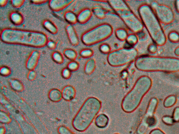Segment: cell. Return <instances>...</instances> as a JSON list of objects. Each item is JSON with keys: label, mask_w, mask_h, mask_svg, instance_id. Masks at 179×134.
Masks as SVG:
<instances>
[{"label": "cell", "mask_w": 179, "mask_h": 134, "mask_svg": "<svg viewBox=\"0 0 179 134\" xmlns=\"http://www.w3.org/2000/svg\"><path fill=\"white\" fill-rule=\"evenodd\" d=\"M1 38L5 44L35 48L44 47L48 41L47 35L43 32L12 28L3 29L1 32Z\"/></svg>", "instance_id": "cell-1"}, {"label": "cell", "mask_w": 179, "mask_h": 134, "mask_svg": "<svg viewBox=\"0 0 179 134\" xmlns=\"http://www.w3.org/2000/svg\"><path fill=\"white\" fill-rule=\"evenodd\" d=\"M135 64L138 70L145 71H179V59L175 58L142 56L137 59Z\"/></svg>", "instance_id": "cell-2"}, {"label": "cell", "mask_w": 179, "mask_h": 134, "mask_svg": "<svg viewBox=\"0 0 179 134\" xmlns=\"http://www.w3.org/2000/svg\"><path fill=\"white\" fill-rule=\"evenodd\" d=\"M139 12L143 24L154 42L158 46L164 44L166 42V35L152 9L147 5L143 4L139 8Z\"/></svg>", "instance_id": "cell-3"}, {"label": "cell", "mask_w": 179, "mask_h": 134, "mask_svg": "<svg viewBox=\"0 0 179 134\" xmlns=\"http://www.w3.org/2000/svg\"><path fill=\"white\" fill-rule=\"evenodd\" d=\"M150 83V80L147 77H142L138 79L132 90L123 100L121 106L124 111L131 112L136 109L146 93L147 89H143V87Z\"/></svg>", "instance_id": "cell-4"}, {"label": "cell", "mask_w": 179, "mask_h": 134, "mask_svg": "<svg viewBox=\"0 0 179 134\" xmlns=\"http://www.w3.org/2000/svg\"><path fill=\"white\" fill-rule=\"evenodd\" d=\"M101 106V102L97 98H88L85 102L78 116V117L80 118L78 122L80 124L75 129L79 131H83L87 129L99 111Z\"/></svg>", "instance_id": "cell-5"}, {"label": "cell", "mask_w": 179, "mask_h": 134, "mask_svg": "<svg viewBox=\"0 0 179 134\" xmlns=\"http://www.w3.org/2000/svg\"><path fill=\"white\" fill-rule=\"evenodd\" d=\"M109 3L127 27L135 33H139L143 28L141 21L134 14L127 4L122 1H109Z\"/></svg>", "instance_id": "cell-6"}, {"label": "cell", "mask_w": 179, "mask_h": 134, "mask_svg": "<svg viewBox=\"0 0 179 134\" xmlns=\"http://www.w3.org/2000/svg\"><path fill=\"white\" fill-rule=\"evenodd\" d=\"M112 28L106 24H99L83 34L82 40L84 44L91 45L104 40L112 33Z\"/></svg>", "instance_id": "cell-7"}, {"label": "cell", "mask_w": 179, "mask_h": 134, "mask_svg": "<svg viewBox=\"0 0 179 134\" xmlns=\"http://www.w3.org/2000/svg\"><path fill=\"white\" fill-rule=\"evenodd\" d=\"M138 52L133 48H125L114 51L109 54L107 60L110 65L114 67L125 65L135 59Z\"/></svg>", "instance_id": "cell-8"}, {"label": "cell", "mask_w": 179, "mask_h": 134, "mask_svg": "<svg viewBox=\"0 0 179 134\" xmlns=\"http://www.w3.org/2000/svg\"><path fill=\"white\" fill-rule=\"evenodd\" d=\"M152 7L157 19L162 23L168 24L172 22L174 19V13L167 6L153 3Z\"/></svg>", "instance_id": "cell-9"}, {"label": "cell", "mask_w": 179, "mask_h": 134, "mask_svg": "<svg viewBox=\"0 0 179 134\" xmlns=\"http://www.w3.org/2000/svg\"><path fill=\"white\" fill-rule=\"evenodd\" d=\"M73 1L71 0H51L49 1V5L53 11L58 12L66 9Z\"/></svg>", "instance_id": "cell-10"}, {"label": "cell", "mask_w": 179, "mask_h": 134, "mask_svg": "<svg viewBox=\"0 0 179 134\" xmlns=\"http://www.w3.org/2000/svg\"><path fill=\"white\" fill-rule=\"evenodd\" d=\"M40 56L39 51L36 50L33 51L28 58L26 62V67L29 70H33L37 65Z\"/></svg>", "instance_id": "cell-11"}, {"label": "cell", "mask_w": 179, "mask_h": 134, "mask_svg": "<svg viewBox=\"0 0 179 134\" xmlns=\"http://www.w3.org/2000/svg\"><path fill=\"white\" fill-rule=\"evenodd\" d=\"M66 30L71 44L73 46L78 45L79 41L78 35L73 26L72 24H68L66 27Z\"/></svg>", "instance_id": "cell-12"}, {"label": "cell", "mask_w": 179, "mask_h": 134, "mask_svg": "<svg viewBox=\"0 0 179 134\" xmlns=\"http://www.w3.org/2000/svg\"><path fill=\"white\" fill-rule=\"evenodd\" d=\"M92 12L90 10L88 9H84L79 13L77 17L78 20L82 24L86 23L90 18Z\"/></svg>", "instance_id": "cell-13"}, {"label": "cell", "mask_w": 179, "mask_h": 134, "mask_svg": "<svg viewBox=\"0 0 179 134\" xmlns=\"http://www.w3.org/2000/svg\"><path fill=\"white\" fill-rule=\"evenodd\" d=\"M10 18L11 22L17 26L21 25L24 21L22 15L16 11L11 12L10 15Z\"/></svg>", "instance_id": "cell-14"}, {"label": "cell", "mask_w": 179, "mask_h": 134, "mask_svg": "<svg viewBox=\"0 0 179 134\" xmlns=\"http://www.w3.org/2000/svg\"><path fill=\"white\" fill-rule=\"evenodd\" d=\"M109 118L104 114H100L96 117L95 119V124L97 127L100 128H104L107 125Z\"/></svg>", "instance_id": "cell-15"}, {"label": "cell", "mask_w": 179, "mask_h": 134, "mask_svg": "<svg viewBox=\"0 0 179 134\" xmlns=\"http://www.w3.org/2000/svg\"><path fill=\"white\" fill-rule=\"evenodd\" d=\"M42 24L45 28L52 34H56L58 33V27L51 21L49 20H44L43 21Z\"/></svg>", "instance_id": "cell-16"}, {"label": "cell", "mask_w": 179, "mask_h": 134, "mask_svg": "<svg viewBox=\"0 0 179 134\" xmlns=\"http://www.w3.org/2000/svg\"><path fill=\"white\" fill-rule=\"evenodd\" d=\"M64 17L65 19L71 24H75L78 21L77 17L72 11L66 12L64 14Z\"/></svg>", "instance_id": "cell-17"}, {"label": "cell", "mask_w": 179, "mask_h": 134, "mask_svg": "<svg viewBox=\"0 0 179 134\" xmlns=\"http://www.w3.org/2000/svg\"><path fill=\"white\" fill-rule=\"evenodd\" d=\"M64 54L68 59L74 61L77 57L78 55L76 52L73 49H67L64 51Z\"/></svg>", "instance_id": "cell-18"}, {"label": "cell", "mask_w": 179, "mask_h": 134, "mask_svg": "<svg viewBox=\"0 0 179 134\" xmlns=\"http://www.w3.org/2000/svg\"><path fill=\"white\" fill-rule=\"evenodd\" d=\"M95 67V62L93 59H90L86 63L85 66V72L86 73L90 74L92 73Z\"/></svg>", "instance_id": "cell-19"}, {"label": "cell", "mask_w": 179, "mask_h": 134, "mask_svg": "<svg viewBox=\"0 0 179 134\" xmlns=\"http://www.w3.org/2000/svg\"><path fill=\"white\" fill-rule=\"evenodd\" d=\"M52 57L53 61L58 64H61L64 62V57L59 52H54L52 54Z\"/></svg>", "instance_id": "cell-20"}, {"label": "cell", "mask_w": 179, "mask_h": 134, "mask_svg": "<svg viewBox=\"0 0 179 134\" xmlns=\"http://www.w3.org/2000/svg\"><path fill=\"white\" fill-rule=\"evenodd\" d=\"M116 35L119 39L124 40L127 37V34L126 31L123 29H119L116 31Z\"/></svg>", "instance_id": "cell-21"}, {"label": "cell", "mask_w": 179, "mask_h": 134, "mask_svg": "<svg viewBox=\"0 0 179 134\" xmlns=\"http://www.w3.org/2000/svg\"><path fill=\"white\" fill-rule=\"evenodd\" d=\"M168 38L172 42H177L179 41V34L176 32L173 31L169 34Z\"/></svg>", "instance_id": "cell-22"}, {"label": "cell", "mask_w": 179, "mask_h": 134, "mask_svg": "<svg viewBox=\"0 0 179 134\" xmlns=\"http://www.w3.org/2000/svg\"><path fill=\"white\" fill-rule=\"evenodd\" d=\"M138 38L136 35L131 34L127 36L126 40L128 44L130 45H133L137 42Z\"/></svg>", "instance_id": "cell-23"}, {"label": "cell", "mask_w": 179, "mask_h": 134, "mask_svg": "<svg viewBox=\"0 0 179 134\" xmlns=\"http://www.w3.org/2000/svg\"><path fill=\"white\" fill-rule=\"evenodd\" d=\"M94 13L96 16L99 18H103L105 16L104 12L101 9L96 8L93 9Z\"/></svg>", "instance_id": "cell-24"}, {"label": "cell", "mask_w": 179, "mask_h": 134, "mask_svg": "<svg viewBox=\"0 0 179 134\" xmlns=\"http://www.w3.org/2000/svg\"><path fill=\"white\" fill-rule=\"evenodd\" d=\"M25 1L24 0H12L11 1L12 6L17 8H19L22 7Z\"/></svg>", "instance_id": "cell-25"}, {"label": "cell", "mask_w": 179, "mask_h": 134, "mask_svg": "<svg viewBox=\"0 0 179 134\" xmlns=\"http://www.w3.org/2000/svg\"><path fill=\"white\" fill-rule=\"evenodd\" d=\"M80 53L82 56L84 57H88L91 56L93 52L90 49H86L82 50Z\"/></svg>", "instance_id": "cell-26"}, {"label": "cell", "mask_w": 179, "mask_h": 134, "mask_svg": "<svg viewBox=\"0 0 179 134\" xmlns=\"http://www.w3.org/2000/svg\"><path fill=\"white\" fill-rule=\"evenodd\" d=\"M68 68L71 71H75L78 69V64L75 61H72L69 63L68 65Z\"/></svg>", "instance_id": "cell-27"}, {"label": "cell", "mask_w": 179, "mask_h": 134, "mask_svg": "<svg viewBox=\"0 0 179 134\" xmlns=\"http://www.w3.org/2000/svg\"><path fill=\"white\" fill-rule=\"evenodd\" d=\"M100 49L101 51L104 53H108L110 50V48L108 45L106 44H102L100 46Z\"/></svg>", "instance_id": "cell-28"}, {"label": "cell", "mask_w": 179, "mask_h": 134, "mask_svg": "<svg viewBox=\"0 0 179 134\" xmlns=\"http://www.w3.org/2000/svg\"><path fill=\"white\" fill-rule=\"evenodd\" d=\"M46 46L49 49L51 50H54V49L56 48V43L52 41L48 40L47 44Z\"/></svg>", "instance_id": "cell-29"}, {"label": "cell", "mask_w": 179, "mask_h": 134, "mask_svg": "<svg viewBox=\"0 0 179 134\" xmlns=\"http://www.w3.org/2000/svg\"><path fill=\"white\" fill-rule=\"evenodd\" d=\"M1 75L6 76L10 74V70L7 67H2L1 68Z\"/></svg>", "instance_id": "cell-30"}, {"label": "cell", "mask_w": 179, "mask_h": 134, "mask_svg": "<svg viewBox=\"0 0 179 134\" xmlns=\"http://www.w3.org/2000/svg\"><path fill=\"white\" fill-rule=\"evenodd\" d=\"M148 49L151 53H155L157 50V46L154 44H151L149 46Z\"/></svg>", "instance_id": "cell-31"}, {"label": "cell", "mask_w": 179, "mask_h": 134, "mask_svg": "<svg viewBox=\"0 0 179 134\" xmlns=\"http://www.w3.org/2000/svg\"><path fill=\"white\" fill-rule=\"evenodd\" d=\"M62 74L64 78H68L70 77V72L69 69H64L63 70Z\"/></svg>", "instance_id": "cell-32"}, {"label": "cell", "mask_w": 179, "mask_h": 134, "mask_svg": "<svg viewBox=\"0 0 179 134\" xmlns=\"http://www.w3.org/2000/svg\"><path fill=\"white\" fill-rule=\"evenodd\" d=\"M31 1L33 4H41L46 3L48 1H46V0H38V1Z\"/></svg>", "instance_id": "cell-33"}, {"label": "cell", "mask_w": 179, "mask_h": 134, "mask_svg": "<svg viewBox=\"0 0 179 134\" xmlns=\"http://www.w3.org/2000/svg\"><path fill=\"white\" fill-rule=\"evenodd\" d=\"M149 134H166L159 129H156L152 130Z\"/></svg>", "instance_id": "cell-34"}, {"label": "cell", "mask_w": 179, "mask_h": 134, "mask_svg": "<svg viewBox=\"0 0 179 134\" xmlns=\"http://www.w3.org/2000/svg\"><path fill=\"white\" fill-rule=\"evenodd\" d=\"M35 76H36V74L35 72L33 71H31L29 73L28 77L29 79L32 80L35 78Z\"/></svg>", "instance_id": "cell-35"}, {"label": "cell", "mask_w": 179, "mask_h": 134, "mask_svg": "<svg viewBox=\"0 0 179 134\" xmlns=\"http://www.w3.org/2000/svg\"><path fill=\"white\" fill-rule=\"evenodd\" d=\"M8 1H7V0H4V1L1 0V1H0V5H1V7H5V6L7 5Z\"/></svg>", "instance_id": "cell-36"}, {"label": "cell", "mask_w": 179, "mask_h": 134, "mask_svg": "<svg viewBox=\"0 0 179 134\" xmlns=\"http://www.w3.org/2000/svg\"><path fill=\"white\" fill-rule=\"evenodd\" d=\"M176 5L177 11L179 12V1H176Z\"/></svg>", "instance_id": "cell-37"}, {"label": "cell", "mask_w": 179, "mask_h": 134, "mask_svg": "<svg viewBox=\"0 0 179 134\" xmlns=\"http://www.w3.org/2000/svg\"><path fill=\"white\" fill-rule=\"evenodd\" d=\"M175 53L176 55L179 56V47L175 49Z\"/></svg>", "instance_id": "cell-38"}, {"label": "cell", "mask_w": 179, "mask_h": 134, "mask_svg": "<svg viewBox=\"0 0 179 134\" xmlns=\"http://www.w3.org/2000/svg\"></svg>", "instance_id": "cell-39"}]
</instances>
